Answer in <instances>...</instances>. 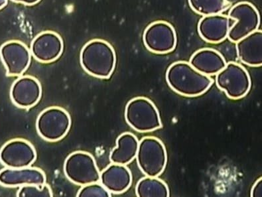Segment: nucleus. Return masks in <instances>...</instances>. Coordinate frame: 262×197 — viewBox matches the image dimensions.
<instances>
[{
  "label": "nucleus",
  "mask_w": 262,
  "mask_h": 197,
  "mask_svg": "<svg viewBox=\"0 0 262 197\" xmlns=\"http://www.w3.org/2000/svg\"><path fill=\"white\" fill-rule=\"evenodd\" d=\"M166 81L176 93L187 97L203 95L213 83L209 76L194 69L189 62L178 61L170 65L166 72Z\"/></svg>",
  "instance_id": "f257e3e1"
},
{
  "label": "nucleus",
  "mask_w": 262,
  "mask_h": 197,
  "mask_svg": "<svg viewBox=\"0 0 262 197\" xmlns=\"http://www.w3.org/2000/svg\"><path fill=\"white\" fill-rule=\"evenodd\" d=\"M80 60L82 68L89 75L107 79L115 69L116 55L113 46L108 42L95 39L87 42L82 49Z\"/></svg>",
  "instance_id": "f03ea898"
},
{
  "label": "nucleus",
  "mask_w": 262,
  "mask_h": 197,
  "mask_svg": "<svg viewBox=\"0 0 262 197\" xmlns=\"http://www.w3.org/2000/svg\"><path fill=\"white\" fill-rule=\"evenodd\" d=\"M127 124L140 133H147L162 127L160 113L151 100L136 97L129 100L125 108Z\"/></svg>",
  "instance_id": "7ed1b4c3"
},
{
  "label": "nucleus",
  "mask_w": 262,
  "mask_h": 197,
  "mask_svg": "<svg viewBox=\"0 0 262 197\" xmlns=\"http://www.w3.org/2000/svg\"><path fill=\"white\" fill-rule=\"evenodd\" d=\"M136 158L143 174L156 178L161 176L166 167V148L160 139L147 136L139 142Z\"/></svg>",
  "instance_id": "20e7f679"
},
{
  "label": "nucleus",
  "mask_w": 262,
  "mask_h": 197,
  "mask_svg": "<svg viewBox=\"0 0 262 197\" xmlns=\"http://www.w3.org/2000/svg\"><path fill=\"white\" fill-rule=\"evenodd\" d=\"M71 126V118L68 112L57 106L45 110L36 122V129L40 137L50 142L66 137Z\"/></svg>",
  "instance_id": "39448f33"
},
{
  "label": "nucleus",
  "mask_w": 262,
  "mask_h": 197,
  "mask_svg": "<svg viewBox=\"0 0 262 197\" xmlns=\"http://www.w3.org/2000/svg\"><path fill=\"white\" fill-rule=\"evenodd\" d=\"M216 75L217 87L225 92L230 99H241L247 95L250 91L251 78L249 73L241 64L229 62Z\"/></svg>",
  "instance_id": "423d86ee"
},
{
  "label": "nucleus",
  "mask_w": 262,
  "mask_h": 197,
  "mask_svg": "<svg viewBox=\"0 0 262 197\" xmlns=\"http://www.w3.org/2000/svg\"><path fill=\"white\" fill-rule=\"evenodd\" d=\"M64 173L69 181L84 186L100 181V173L93 156L85 151L70 154L64 163Z\"/></svg>",
  "instance_id": "0eeeda50"
},
{
  "label": "nucleus",
  "mask_w": 262,
  "mask_h": 197,
  "mask_svg": "<svg viewBox=\"0 0 262 197\" xmlns=\"http://www.w3.org/2000/svg\"><path fill=\"white\" fill-rule=\"evenodd\" d=\"M228 17L235 20L234 26L228 32V39L236 42L258 30L260 16L254 5L247 2H239L230 9Z\"/></svg>",
  "instance_id": "6e6552de"
},
{
  "label": "nucleus",
  "mask_w": 262,
  "mask_h": 197,
  "mask_svg": "<svg viewBox=\"0 0 262 197\" xmlns=\"http://www.w3.org/2000/svg\"><path fill=\"white\" fill-rule=\"evenodd\" d=\"M177 33L173 26L165 21H156L149 25L143 34V44L150 52L167 54L177 46Z\"/></svg>",
  "instance_id": "1a4fd4ad"
},
{
  "label": "nucleus",
  "mask_w": 262,
  "mask_h": 197,
  "mask_svg": "<svg viewBox=\"0 0 262 197\" xmlns=\"http://www.w3.org/2000/svg\"><path fill=\"white\" fill-rule=\"evenodd\" d=\"M37 158L35 147L28 141L14 139L0 149V162L12 169L30 167Z\"/></svg>",
  "instance_id": "9d476101"
},
{
  "label": "nucleus",
  "mask_w": 262,
  "mask_h": 197,
  "mask_svg": "<svg viewBox=\"0 0 262 197\" xmlns=\"http://www.w3.org/2000/svg\"><path fill=\"white\" fill-rule=\"evenodd\" d=\"M0 57L10 77H19L23 75L30 66L31 51L23 42L10 41L0 48Z\"/></svg>",
  "instance_id": "9b49d317"
},
{
  "label": "nucleus",
  "mask_w": 262,
  "mask_h": 197,
  "mask_svg": "<svg viewBox=\"0 0 262 197\" xmlns=\"http://www.w3.org/2000/svg\"><path fill=\"white\" fill-rule=\"evenodd\" d=\"M41 85L39 80L30 76L18 78L11 87V100L20 108L34 106L41 99Z\"/></svg>",
  "instance_id": "f8f14e48"
},
{
  "label": "nucleus",
  "mask_w": 262,
  "mask_h": 197,
  "mask_svg": "<svg viewBox=\"0 0 262 197\" xmlns=\"http://www.w3.org/2000/svg\"><path fill=\"white\" fill-rule=\"evenodd\" d=\"M235 20L227 15L215 14L203 16L197 27L199 34L204 41L217 44L225 41Z\"/></svg>",
  "instance_id": "ddd939ff"
},
{
  "label": "nucleus",
  "mask_w": 262,
  "mask_h": 197,
  "mask_svg": "<svg viewBox=\"0 0 262 197\" xmlns=\"http://www.w3.org/2000/svg\"><path fill=\"white\" fill-rule=\"evenodd\" d=\"M63 51L61 37L53 31H44L33 40L31 53L38 61L49 63L57 60Z\"/></svg>",
  "instance_id": "4468645a"
},
{
  "label": "nucleus",
  "mask_w": 262,
  "mask_h": 197,
  "mask_svg": "<svg viewBox=\"0 0 262 197\" xmlns=\"http://www.w3.org/2000/svg\"><path fill=\"white\" fill-rule=\"evenodd\" d=\"M46 174L39 168L28 167L12 169L6 167L0 171V185L6 187L42 185L46 184Z\"/></svg>",
  "instance_id": "2eb2a0df"
},
{
  "label": "nucleus",
  "mask_w": 262,
  "mask_h": 197,
  "mask_svg": "<svg viewBox=\"0 0 262 197\" xmlns=\"http://www.w3.org/2000/svg\"><path fill=\"white\" fill-rule=\"evenodd\" d=\"M99 182L111 193L120 194L130 187L132 174L125 165L112 163L100 173Z\"/></svg>",
  "instance_id": "dca6fc26"
},
{
  "label": "nucleus",
  "mask_w": 262,
  "mask_h": 197,
  "mask_svg": "<svg viewBox=\"0 0 262 197\" xmlns=\"http://www.w3.org/2000/svg\"><path fill=\"white\" fill-rule=\"evenodd\" d=\"M237 55L246 65H262V31L256 30L236 42Z\"/></svg>",
  "instance_id": "f3484780"
},
{
  "label": "nucleus",
  "mask_w": 262,
  "mask_h": 197,
  "mask_svg": "<svg viewBox=\"0 0 262 197\" xmlns=\"http://www.w3.org/2000/svg\"><path fill=\"white\" fill-rule=\"evenodd\" d=\"M190 64L207 76L216 75L227 65L225 58L218 51L211 48L199 49L192 55Z\"/></svg>",
  "instance_id": "a211bd4d"
},
{
  "label": "nucleus",
  "mask_w": 262,
  "mask_h": 197,
  "mask_svg": "<svg viewBox=\"0 0 262 197\" xmlns=\"http://www.w3.org/2000/svg\"><path fill=\"white\" fill-rule=\"evenodd\" d=\"M116 144L117 146L110 155L112 163L126 165L136 158L139 141L133 134L125 132L121 134L116 140Z\"/></svg>",
  "instance_id": "6ab92c4d"
},
{
  "label": "nucleus",
  "mask_w": 262,
  "mask_h": 197,
  "mask_svg": "<svg viewBox=\"0 0 262 197\" xmlns=\"http://www.w3.org/2000/svg\"><path fill=\"white\" fill-rule=\"evenodd\" d=\"M138 197H168L169 189L164 181L156 178L145 177L138 181L136 187Z\"/></svg>",
  "instance_id": "aec40b11"
},
{
  "label": "nucleus",
  "mask_w": 262,
  "mask_h": 197,
  "mask_svg": "<svg viewBox=\"0 0 262 197\" xmlns=\"http://www.w3.org/2000/svg\"><path fill=\"white\" fill-rule=\"evenodd\" d=\"M190 8L202 16L220 14L227 10V0H188Z\"/></svg>",
  "instance_id": "412c9836"
},
{
  "label": "nucleus",
  "mask_w": 262,
  "mask_h": 197,
  "mask_svg": "<svg viewBox=\"0 0 262 197\" xmlns=\"http://www.w3.org/2000/svg\"><path fill=\"white\" fill-rule=\"evenodd\" d=\"M17 196H53L52 190L46 183L42 185H28L20 187Z\"/></svg>",
  "instance_id": "4be33fe9"
},
{
  "label": "nucleus",
  "mask_w": 262,
  "mask_h": 197,
  "mask_svg": "<svg viewBox=\"0 0 262 197\" xmlns=\"http://www.w3.org/2000/svg\"><path fill=\"white\" fill-rule=\"evenodd\" d=\"M77 196L108 197L111 196V193L107 191L99 182H98L82 186L81 189L79 190L77 193Z\"/></svg>",
  "instance_id": "5701e85b"
},
{
  "label": "nucleus",
  "mask_w": 262,
  "mask_h": 197,
  "mask_svg": "<svg viewBox=\"0 0 262 197\" xmlns=\"http://www.w3.org/2000/svg\"><path fill=\"white\" fill-rule=\"evenodd\" d=\"M262 196V178H259L253 185L251 190V196L261 197Z\"/></svg>",
  "instance_id": "b1692460"
},
{
  "label": "nucleus",
  "mask_w": 262,
  "mask_h": 197,
  "mask_svg": "<svg viewBox=\"0 0 262 197\" xmlns=\"http://www.w3.org/2000/svg\"><path fill=\"white\" fill-rule=\"evenodd\" d=\"M12 1L16 2V3H21L27 6H33L38 3L40 0H12Z\"/></svg>",
  "instance_id": "393cba45"
},
{
  "label": "nucleus",
  "mask_w": 262,
  "mask_h": 197,
  "mask_svg": "<svg viewBox=\"0 0 262 197\" xmlns=\"http://www.w3.org/2000/svg\"><path fill=\"white\" fill-rule=\"evenodd\" d=\"M8 3V0H0V10L3 8Z\"/></svg>",
  "instance_id": "a878e982"
}]
</instances>
